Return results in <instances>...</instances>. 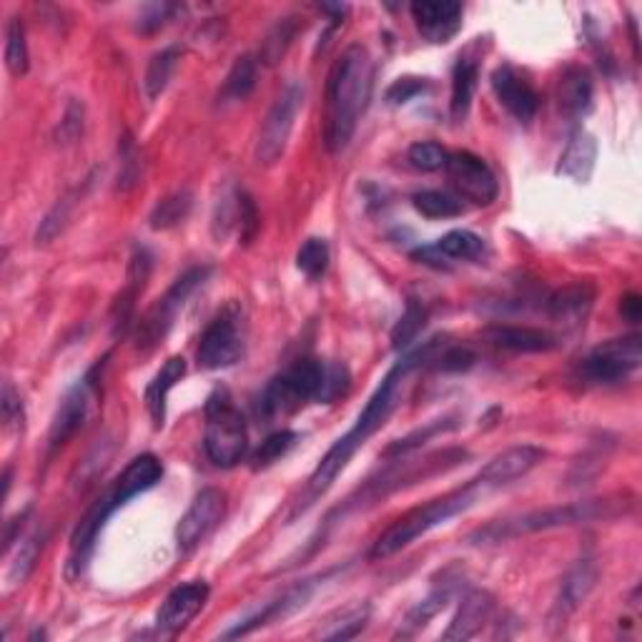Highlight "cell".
<instances>
[{
	"label": "cell",
	"mask_w": 642,
	"mask_h": 642,
	"mask_svg": "<svg viewBox=\"0 0 642 642\" xmlns=\"http://www.w3.org/2000/svg\"><path fill=\"white\" fill-rule=\"evenodd\" d=\"M437 342L439 340H432L429 344H424L422 349L406 354L404 359H399L394 367L387 371V377L381 379V385L375 389V394L369 397V402L362 410V414L357 416L354 427L346 432L344 437L336 439L334 447L329 449L324 457H321L317 470L311 472V477H309V484H307V490H303L301 500L297 502V505H294V512H291L289 519L303 515V512L314 505L317 500L324 497L329 488H332V484L336 482V477H340L346 470V465L352 462V457L357 455L359 449L367 445V442L375 437L381 427H385L389 416H392V412L397 410L399 397H402V389L406 385V377H410L414 369L429 367V359H432V354H435Z\"/></svg>",
	"instance_id": "6da1fadb"
},
{
	"label": "cell",
	"mask_w": 642,
	"mask_h": 642,
	"mask_svg": "<svg viewBox=\"0 0 642 642\" xmlns=\"http://www.w3.org/2000/svg\"><path fill=\"white\" fill-rule=\"evenodd\" d=\"M375 85V64L369 50L354 43L334 60L326 81L324 146L329 153L344 151L357 134V126L369 106Z\"/></svg>",
	"instance_id": "7a4b0ae2"
},
{
	"label": "cell",
	"mask_w": 642,
	"mask_h": 642,
	"mask_svg": "<svg viewBox=\"0 0 642 642\" xmlns=\"http://www.w3.org/2000/svg\"><path fill=\"white\" fill-rule=\"evenodd\" d=\"M163 477V465L156 455H141L131 459L126 465V470L121 472L114 482L108 484V490L93 502V507L85 512V517L76 525L71 535V554H68L66 575L68 580H78L85 575L89 562L93 558L95 542H99L101 529L126 502H131L138 494L153 490Z\"/></svg>",
	"instance_id": "3957f363"
},
{
	"label": "cell",
	"mask_w": 642,
	"mask_h": 642,
	"mask_svg": "<svg viewBox=\"0 0 642 642\" xmlns=\"http://www.w3.org/2000/svg\"><path fill=\"white\" fill-rule=\"evenodd\" d=\"M484 492H488V488H482V482L474 477V480L467 482L465 488L447 492L437 500H429L427 505L410 509L406 515L394 519V523L377 537V542L371 544L369 558L385 560L392 558L397 552H402L404 548H410L412 542L420 540V537L432 532L435 527L445 525L452 517L470 509Z\"/></svg>",
	"instance_id": "277c9868"
},
{
	"label": "cell",
	"mask_w": 642,
	"mask_h": 642,
	"mask_svg": "<svg viewBox=\"0 0 642 642\" xmlns=\"http://www.w3.org/2000/svg\"><path fill=\"white\" fill-rule=\"evenodd\" d=\"M204 452L216 467H237L249 449V432L227 389H214L206 399Z\"/></svg>",
	"instance_id": "5b68a950"
},
{
	"label": "cell",
	"mask_w": 642,
	"mask_h": 642,
	"mask_svg": "<svg viewBox=\"0 0 642 642\" xmlns=\"http://www.w3.org/2000/svg\"><path fill=\"white\" fill-rule=\"evenodd\" d=\"M326 371L329 367L324 362L303 357L286 367L282 375H276L268 381L262 399H259V412H262L266 420H274V416H284L301 410L303 404L311 402V399H319L324 394L326 385Z\"/></svg>",
	"instance_id": "8992f818"
},
{
	"label": "cell",
	"mask_w": 642,
	"mask_h": 642,
	"mask_svg": "<svg viewBox=\"0 0 642 642\" xmlns=\"http://www.w3.org/2000/svg\"><path fill=\"white\" fill-rule=\"evenodd\" d=\"M615 515H618L615 502L589 500V502H577V505L529 512V515L517 517V519H505L502 525H490V527L480 529V532H477L472 540L502 542V540H509V537H517V535H525V532H537V529H554V527H570V525H580V523H595V519H610Z\"/></svg>",
	"instance_id": "52a82bcc"
},
{
	"label": "cell",
	"mask_w": 642,
	"mask_h": 642,
	"mask_svg": "<svg viewBox=\"0 0 642 642\" xmlns=\"http://www.w3.org/2000/svg\"><path fill=\"white\" fill-rule=\"evenodd\" d=\"M206 276H208V268L196 266V268H188L186 274H181L179 279L169 286V291L163 294V297L156 301L136 324V349L151 352L167 340L171 326L176 324L179 311L184 309V303L191 294L198 289V284H204Z\"/></svg>",
	"instance_id": "ba28073f"
},
{
	"label": "cell",
	"mask_w": 642,
	"mask_h": 642,
	"mask_svg": "<svg viewBox=\"0 0 642 642\" xmlns=\"http://www.w3.org/2000/svg\"><path fill=\"white\" fill-rule=\"evenodd\" d=\"M244 317L239 303H229L211 319L198 342L196 359L202 369H229L244 357Z\"/></svg>",
	"instance_id": "9c48e42d"
},
{
	"label": "cell",
	"mask_w": 642,
	"mask_h": 642,
	"mask_svg": "<svg viewBox=\"0 0 642 642\" xmlns=\"http://www.w3.org/2000/svg\"><path fill=\"white\" fill-rule=\"evenodd\" d=\"M303 103V85L301 83H289L286 91L276 99V103L268 108V114L262 124V131L256 138L254 159L259 167H274L276 161L282 159L286 146H289V138L294 131V124H297L299 108Z\"/></svg>",
	"instance_id": "30bf717a"
},
{
	"label": "cell",
	"mask_w": 642,
	"mask_h": 642,
	"mask_svg": "<svg viewBox=\"0 0 642 642\" xmlns=\"http://www.w3.org/2000/svg\"><path fill=\"white\" fill-rule=\"evenodd\" d=\"M642 364V340L640 334H628L620 340H607L583 359L580 375L589 385H618L638 371Z\"/></svg>",
	"instance_id": "8fae6325"
},
{
	"label": "cell",
	"mask_w": 642,
	"mask_h": 642,
	"mask_svg": "<svg viewBox=\"0 0 642 642\" xmlns=\"http://www.w3.org/2000/svg\"><path fill=\"white\" fill-rule=\"evenodd\" d=\"M445 171L449 176V184L457 188L459 198H467V202L477 206H490L497 202L500 181L488 167V161L480 159V156L470 151L449 153Z\"/></svg>",
	"instance_id": "7c38bea8"
},
{
	"label": "cell",
	"mask_w": 642,
	"mask_h": 642,
	"mask_svg": "<svg viewBox=\"0 0 642 642\" xmlns=\"http://www.w3.org/2000/svg\"><path fill=\"white\" fill-rule=\"evenodd\" d=\"M227 515V494L216 488L202 490L191 502L186 515L176 525V542L181 552H194L214 532Z\"/></svg>",
	"instance_id": "4fadbf2b"
},
{
	"label": "cell",
	"mask_w": 642,
	"mask_h": 642,
	"mask_svg": "<svg viewBox=\"0 0 642 642\" xmlns=\"http://www.w3.org/2000/svg\"><path fill=\"white\" fill-rule=\"evenodd\" d=\"M103 364H95V367L85 375L76 387L68 389V394L64 397V402L58 404L54 422H50V432H48V449L56 452L66 445L68 439L76 437V432L83 427L85 420H89V410H91V399H93V389H95V375Z\"/></svg>",
	"instance_id": "5bb4252c"
},
{
	"label": "cell",
	"mask_w": 642,
	"mask_h": 642,
	"mask_svg": "<svg viewBox=\"0 0 642 642\" xmlns=\"http://www.w3.org/2000/svg\"><path fill=\"white\" fill-rule=\"evenodd\" d=\"M208 595H211V589H208L204 580H194V583L171 589L167 600L159 607V612H156V628L167 632V635H179L204 610Z\"/></svg>",
	"instance_id": "9a60e30c"
},
{
	"label": "cell",
	"mask_w": 642,
	"mask_h": 642,
	"mask_svg": "<svg viewBox=\"0 0 642 642\" xmlns=\"http://www.w3.org/2000/svg\"><path fill=\"white\" fill-rule=\"evenodd\" d=\"M544 452L542 447L535 445H517L509 447L505 452H500L497 457H492L488 465L482 467V472L477 474V480L482 482V488L494 490V488H505V484L523 480L535 467H540L544 462Z\"/></svg>",
	"instance_id": "2e32d148"
},
{
	"label": "cell",
	"mask_w": 642,
	"mask_h": 642,
	"mask_svg": "<svg viewBox=\"0 0 642 642\" xmlns=\"http://www.w3.org/2000/svg\"><path fill=\"white\" fill-rule=\"evenodd\" d=\"M153 259L146 249H136L131 254V262H128L126 272V286L114 301V309H111V326H114V336H126L128 329L134 326V311H136V299L141 297L146 284H149Z\"/></svg>",
	"instance_id": "e0dca14e"
},
{
	"label": "cell",
	"mask_w": 642,
	"mask_h": 642,
	"mask_svg": "<svg viewBox=\"0 0 642 642\" xmlns=\"http://www.w3.org/2000/svg\"><path fill=\"white\" fill-rule=\"evenodd\" d=\"M416 31L429 43H449L462 28V3L455 0H416L412 3Z\"/></svg>",
	"instance_id": "ac0fdd59"
},
{
	"label": "cell",
	"mask_w": 642,
	"mask_h": 642,
	"mask_svg": "<svg viewBox=\"0 0 642 642\" xmlns=\"http://www.w3.org/2000/svg\"><path fill=\"white\" fill-rule=\"evenodd\" d=\"M492 91L497 95V101L505 106L512 116L517 121H532L537 114V106H540V99H537V91L532 83L527 81L525 76H519L512 66H500L492 71Z\"/></svg>",
	"instance_id": "d6986e66"
},
{
	"label": "cell",
	"mask_w": 642,
	"mask_h": 642,
	"mask_svg": "<svg viewBox=\"0 0 642 642\" xmlns=\"http://www.w3.org/2000/svg\"><path fill=\"white\" fill-rule=\"evenodd\" d=\"M597 286L593 282H572L562 286L548 299V314L565 329H577L585 324L589 311L595 307Z\"/></svg>",
	"instance_id": "ffe728a7"
},
{
	"label": "cell",
	"mask_w": 642,
	"mask_h": 642,
	"mask_svg": "<svg viewBox=\"0 0 642 642\" xmlns=\"http://www.w3.org/2000/svg\"><path fill=\"white\" fill-rule=\"evenodd\" d=\"M492 610L494 600L490 593H484V589H470V593L462 597V603H459V610L452 622H449V628L442 632V640H472L477 632L488 624Z\"/></svg>",
	"instance_id": "44dd1931"
},
{
	"label": "cell",
	"mask_w": 642,
	"mask_h": 642,
	"mask_svg": "<svg viewBox=\"0 0 642 642\" xmlns=\"http://www.w3.org/2000/svg\"><path fill=\"white\" fill-rule=\"evenodd\" d=\"M311 593H314V585H311V580H309V583H301V585H297V587L286 589V593L279 597V600L268 603L262 612L251 615V618H247L244 622H239L237 628H231L229 632H223L221 638H227V640L244 638V635H249V632H254V630H259V628H264V624H268V622L289 618L291 612H297L299 607H303V605L309 603Z\"/></svg>",
	"instance_id": "7402d4cb"
},
{
	"label": "cell",
	"mask_w": 642,
	"mask_h": 642,
	"mask_svg": "<svg viewBox=\"0 0 642 642\" xmlns=\"http://www.w3.org/2000/svg\"><path fill=\"white\" fill-rule=\"evenodd\" d=\"M184 377H186V359L171 357V359H167V364H163L159 371H156V377L149 381V387H146L144 402H146V410H149V416L153 422V429H163V424H167L169 394H171V389L176 387Z\"/></svg>",
	"instance_id": "603a6c76"
},
{
	"label": "cell",
	"mask_w": 642,
	"mask_h": 642,
	"mask_svg": "<svg viewBox=\"0 0 642 642\" xmlns=\"http://www.w3.org/2000/svg\"><path fill=\"white\" fill-rule=\"evenodd\" d=\"M595 161H597L595 136L587 134L585 128H577V131L570 136L565 151H562L560 156L558 176H565L570 181H575V184H587L595 171Z\"/></svg>",
	"instance_id": "cb8c5ba5"
},
{
	"label": "cell",
	"mask_w": 642,
	"mask_h": 642,
	"mask_svg": "<svg viewBox=\"0 0 642 642\" xmlns=\"http://www.w3.org/2000/svg\"><path fill=\"white\" fill-rule=\"evenodd\" d=\"M597 580H600V568H597L595 560H577L575 565L568 570L565 580H562V587H560V595H558V612L562 618H568L577 610L580 605H583L589 595H593V589L597 587Z\"/></svg>",
	"instance_id": "d4e9b609"
},
{
	"label": "cell",
	"mask_w": 642,
	"mask_h": 642,
	"mask_svg": "<svg viewBox=\"0 0 642 642\" xmlns=\"http://www.w3.org/2000/svg\"><path fill=\"white\" fill-rule=\"evenodd\" d=\"M593 99H595L593 76L587 73V68L570 66L568 71L562 73L560 85H558V101H560L562 114H568L572 118H583L589 114V108H593Z\"/></svg>",
	"instance_id": "484cf974"
},
{
	"label": "cell",
	"mask_w": 642,
	"mask_h": 642,
	"mask_svg": "<svg viewBox=\"0 0 642 642\" xmlns=\"http://www.w3.org/2000/svg\"><path fill=\"white\" fill-rule=\"evenodd\" d=\"M488 340L494 346H500V349L523 354H540L558 346V340L550 332H542V329L535 326H492Z\"/></svg>",
	"instance_id": "4316f807"
},
{
	"label": "cell",
	"mask_w": 642,
	"mask_h": 642,
	"mask_svg": "<svg viewBox=\"0 0 642 642\" xmlns=\"http://www.w3.org/2000/svg\"><path fill=\"white\" fill-rule=\"evenodd\" d=\"M480 81V66L472 58H459L452 73V101H449V116L455 124H462L472 108V99Z\"/></svg>",
	"instance_id": "83f0119b"
},
{
	"label": "cell",
	"mask_w": 642,
	"mask_h": 642,
	"mask_svg": "<svg viewBox=\"0 0 642 642\" xmlns=\"http://www.w3.org/2000/svg\"><path fill=\"white\" fill-rule=\"evenodd\" d=\"M191 208H194V194L191 191H173V194L163 196L159 204L153 206L149 216V223L153 231H167L179 227L188 219Z\"/></svg>",
	"instance_id": "f1b7e54d"
},
{
	"label": "cell",
	"mask_w": 642,
	"mask_h": 642,
	"mask_svg": "<svg viewBox=\"0 0 642 642\" xmlns=\"http://www.w3.org/2000/svg\"><path fill=\"white\" fill-rule=\"evenodd\" d=\"M179 48L176 46H169L156 54L149 60V68H146V76H144V91H146V99L156 101L159 95L169 89L173 73H176V66H179Z\"/></svg>",
	"instance_id": "f546056e"
},
{
	"label": "cell",
	"mask_w": 642,
	"mask_h": 642,
	"mask_svg": "<svg viewBox=\"0 0 642 642\" xmlns=\"http://www.w3.org/2000/svg\"><path fill=\"white\" fill-rule=\"evenodd\" d=\"M256 60L251 56H241L233 60L231 71L227 76V81L221 85V95L223 103H239V101H247L251 91L256 89Z\"/></svg>",
	"instance_id": "4dcf8cb0"
},
{
	"label": "cell",
	"mask_w": 642,
	"mask_h": 642,
	"mask_svg": "<svg viewBox=\"0 0 642 642\" xmlns=\"http://www.w3.org/2000/svg\"><path fill=\"white\" fill-rule=\"evenodd\" d=\"M412 204L424 219H457V216L465 214L462 198L449 194V191H420V194L412 196Z\"/></svg>",
	"instance_id": "1f68e13d"
},
{
	"label": "cell",
	"mask_w": 642,
	"mask_h": 642,
	"mask_svg": "<svg viewBox=\"0 0 642 642\" xmlns=\"http://www.w3.org/2000/svg\"><path fill=\"white\" fill-rule=\"evenodd\" d=\"M437 251L455 262H477L484 254V241L467 229H455L437 241Z\"/></svg>",
	"instance_id": "d6a6232c"
},
{
	"label": "cell",
	"mask_w": 642,
	"mask_h": 642,
	"mask_svg": "<svg viewBox=\"0 0 642 642\" xmlns=\"http://www.w3.org/2000/svg\"><path fill=\"white\" fill-rule=\"evenodd\" d=\"M5 66L11 76L21 78L28 73V43H25V25L21 19L8 21L5 25Z\"/></svg>",
	"instance_id": "836d02e7"
},
{
	"label": "cell",
	"mask_w": 642,
	"mask_h": 642,
	"mask_svg": "<svg viewBox=\"0 0 642 642\" xmlns=\"http://www.w3.org/2000/svg\"><path fill=\"white\" fill-rule=\"evenodd\" d=\"M329 262H332V251L324 239H307L297 254V268L307 276L309 282H319L326 274Z\"/></svg>",
	"instance_id": "e575fe53"
},
{
	"label": "cell",
	"mask_w": 642,
	"mask_h": 642,
	"mask_svg": "<svg viewBox=\"0 0 642 642\" xmlns=\"http://www.w3.org/2000/svg\"><path fill=\"white\" fill-rule=\"evenodd\" d=\"M299 33V23L297 19H284L274 25L272 31H268V36L264 41L262 46V54H259V60L266 66H276L279 60L286 56V50H289V46L294 43V38H297Z\"/></svg>",
	"instance_id": "d590c367"
},
{
	"label": "cell",
	"mask_w": 642,
	"mask_h": 642,
	"mask_svg": "<svg viewBox=\"0 0 642 642\" xmlns=\"http://www.w3.org/2000/svg\"><path fill=\"white\" fill-rule=\"evenodd\" d=\"M118 159H121L118 188L131 191L138 181H141L144 159H141V151H138V146L134 141V136L128 131L118 138Z\"/></svg>",
	"instance_id": "8d00e7d4"
},
{
	"label": "cell",
	"mask_w": 642,
	"mask_h": 642,
	"mask_svg": "<svg viewBox=\"0 0 642 642\" xmlns=\"http://www.w3.org/2000/svg\"><path fill=\"white\" fill-rule=\"evenodd\" d=\"M424 324H427V309H424L416 299H410L406 301L404 314L399 317L394 332H392L394 349H406V346H410L416 336H420Z\"/></svg>",
	"instance_id": "74e56055"
},
{
	"label": "cell",
	"mask_w": 642,
	"mask_h": 642,
	"mask_svg": "<svg viewBox=\"0 0 642 642\" xmlns=\"http://www.w3.org/2000/svg\"><path fill=\"white\" fill-rule=\"evenodd\" d=\"M299 442L297 432H276V435L266 437L254 455H251V467L254 470H264V467H272L274 462H279L282 457H286L294 449V445Z\"/></svg>",
	"instance_id": "f35d334b"
},
{
	"label": "cell",
	"mask_w": 642,
	"mask_h": 642,
	"mask_svg": "<svg viewBox=\"0 0 642 642\" xmlns=\"http://www.w3.org/2000/svg\"><path fill=\"white\" fill-rule=\"evenodd\" d=\"M43 540H46V535L41 532H33L25 537L19 548V554H15V560L11 562V570H8V583L11 585H23L28 575L36 568V562L41 558V550H43Z\"/></svg>",
	"instance_id": "ab89813d"
},
{
	"label": "cell",
	"mask_w": 642,
	"mask_h": 642,
	"mask_svg": "<svg viewBox=\"0 0 642 642\" xmlns=\"http://www.w3.org/2000/svg\"><path fill=\"white\" fill-rule=\"evenodd\" d=\"M239 223V188H229L219 202L214 206V216H211V233L214 239L227 241L229 233L237 229Z\"/></svg>",
	"instance_id": "60d3db41"
},
{
	"label": "cell",
	"mask_w": 642,
	"mask_h": 642,
	"mask_svg": "<svg viewBox=\"0 0 642 642\" xmlns=\"http://www.w3.org/2000/svg\"><path fill=\"white\" fill-rule=\"evenodd\" d=\"M449 429H455V424L449 422V420H437V422H429L427 427H422V429H414L412 435H406L404 439H399V442H394L392 447L387 449L385 452V457H406L410 452H414V449H420L424 442H429L432 437H437V435H445V432H449Z\"/></svg>",
	"instance_id": "b9f144b4"
},
{
	"label": "cell",
	"mask_w": 642,
	"mask_h": 642,
	"mask_svg": "<svg viewBox=\"0 0 642 642\" xmlns=\"http://www.w3.org/2000/svg\"><path fill=\"white\" fill-rule=\"evenodd\" d=\"M259 229H262V216H259L256 202L251 198L244 188H239V244L251 247L259 237Z\"/></svg>",
	"instance_id": "7bdbcfd3"
},
{
	"label": "cell",
	"mask_w": 642,
	"mask_h": 642,
	"mask_svg": "<svg viewBox=\"0 0 642 642\" xmlns=\"http://www.w3.org/2000/svg\"><path fill=\"white\" fill-rule=\"evenodd\" d=\"M73 198H76V196H64L54 208H50L46 219L41 221V229H38V233H36V241H38V244H50V241H54V239L58 237V233L66 229L68 219H71L73 204H76Z\"/></svg>",
	"instance_id": "ee69618b"
},
{
	"label": "cell",
	"mask_w": 642,
	"mask_h": 642,
	"mask_svg": "<svg viewBox=\"0 0 642 642\" xmlns=\"http://www.w3.org/2000/svg\"><path fill=\"white\" fill-rule=\"evenodd\" d=\"M447 156L449 153H447L445 146H439L437 141H420V144L412 146L410 153H406V159H410L414 169L432 173V171L445 169Z\"/></svg>",
	"instance_id": "f6af8a7d"
},
{
	"label": "cell",
	"mask_w": 642,
	"mask_h": 642,
	"mask_svg": "<svg viewBox=\"0 0 642 642\" xmlns=\"http://www.w3.org/2000/svg\"><path fill=\"white\" fill-rule=\"evenodd\" d=\"M449 597H452V589H449V587H437L435 593H432L427 597V600H422L410 612V618H406V628H412V630L424 628V624H427L432 618H435L437 612L445 610L447 603H449Z\"/></svg>",
	"instance_id": "bcb514c9"
},
{
	"label": "cell",
	"mask_w": 642,
	"mask_h": 642,
	"mask_svg": "<svg viewBox=\"0 0 642 642\" xmlns=\"http://www.w3.org/2000/svg\"><path fill=\"white\" fill-rule=\"evenodd\" d=\"M427 89H429L427 78H414V76L397 78V81L387 89V101L392 103V106H404V103H410Z\"/></svg>",
	"instance_id": "7dc6e473"
},
{
	"label": "cell",
	"mask_w": 642,
	"mask_h": 642,
	"mask_svg": "<svg viewBox=\"0 0 642 642\" xmlns=\"http://www.w3.org/2000/svg\"><path fill=\"white\" fill-rule=\"evenodd\" d=\"M83 128H85L83 103H78L76 99H71V103L66 106L64 121H60V126H58V138L64 144H76L78 138L83 136Z\"/></svg>",
	"instance_id": "c3c4849f"
},
{
	"label": "cell",
	"mask_w": 642,
	"mask_h": 642,
	"mask_svg": "<svg viewBox=\"0 0 642 642\" xmlns=\"http://www.w3.org/2000/svg\"><path fill=\"white\" fill-rule=\"evenodd\" d=\"M0 406H3V427L23 432V422H25L23 399L19 392H15L11 381H5L3 385V402H0Z\"/></svg>",
	"instance_id": "681fc988"
},
{
	"label": "cell",
	"mask_w": 642,
	"mask_h": 642,
	"mask_svg": "<svg viewBox=\"0 0 642 642\" xmlns=\"http://www.w3.org/2000/svg\"><path fill=\"white\" fill-rule=\"evenodd\" d=\"M367 620H369V610L352 612L349 618H344V622L340 624V628L324 632V638L326 640H349V638H357L359 632L364 628H367Z\"/></svg>",
	"instance_id": "f907efd6"
},
{
	"label": "cell",
	"mask_w": 642,
	"mask_h": 642,
	"mask_svg": "<svg viewBox=\"0 0 642 642\" xmlns=\"http://www.w3.org/2000/svg\"><path fill=\"white\" fill-rule=\"evenodd\" d=\"M173 11H176V5H171V3H153V5H149L141 13V21H138V31H144V33L159 31L161 25L169 21V15Z\"/></svg>",
	"instance_id": "816d5d0a"
},
{
	"label": "cell",
	"mask_w": 642,
	"mask_h": 642,
	"mask_svg": "<svg viewBox=\"0 0 642 642\" xmlns=\"http://www.w3.org/2000/svg\"><path fill=\"white\" fill-rule=\"evenodd\" d=\"M28 515H31V509H25L23 515L13 517V519H8V523H5V535H3V552H5V554L11 552L13 542H21V532H23L25 519H28Z\"/></svg>",
	"instance_id": "f5cc1de1"
},
{
	"label": "cell",
	"mask_w": 642,
	"mask_h": 642,
	"mask_svg": "<svg viewBox=\"0 0 642 642\" xmlns=\"http://www.w3.org/2000/svg\"><path fill=\"white\" fill-rule=\"evenodd\" d=\"M620 314L628 319L630 324H638L640 317H642V299L638 297V294H628V297L622 299Z\"/></svg>",
	"instance_id": "db71d44e"
}]
</instances>
